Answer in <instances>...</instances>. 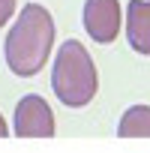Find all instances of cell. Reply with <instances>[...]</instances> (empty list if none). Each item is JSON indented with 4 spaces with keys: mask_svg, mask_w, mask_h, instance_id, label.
I'll use <instances>...</instances> for the list:
<instances>
[{
    "mask_svg": "<svg viewBox=\"0 0 150 153\" xmlns=\"http://www.w3.org/2000/svg\"><path fill=\"white\" fill-rule=\"evenodd\" d=\"M123 24V9L120 0H87L84 3V27L87 36L99 45H108L117 39Z\"/></svg>",
    "mask_w": 150,
    "mask_h": 153,
    "instance_id": "obj_4",
    "label": "cell"
},
{
    "mask_svg": "<svg viewBox=\"0 0 150 153\" xmlns=\"http://www.w3.org/2000/svg\"><path fill=\"white\" fill-rule=\"evenodd\" d=\"M99 87V75H96V63L87 54V48L81 42H63L54 54V66H51V90L54 96L69 105V108H84Z\"/></svg>",
    "mask_w": 150,
    "mask_h": 153,
    "instance_id": "obj_2",
    "label": "cell"
},
{
    "mask_svg": "<svg viewBox=\"0 0 150 153\" xmlns=\"http://www.w3.org/2000/svg\"><path fill=\"white\" fill-rule=\"evenodd\" d=\"M12 129H15L18 138H51V135H54L51 105H48L42 96H36V93L21 96L18 105H15Z\"/></svg>",
    "mask_w": 150,
    "mask_h": 153,
    "instance_id": "obj_3",
    "label": "cell"
},
{
    "mask_svg": "<svg viewBox=\"0 0 150 153\" xmlns=\"http://www.w3.org/2000/svg\"><path fill=\"white\" fill-rule=\"evenodd\" d=\"M120 138H150V105H132L117 123Z\"/></svg>",
    "mask_w": 150,
    "mask_h": 153,
    "instance_id": "obj_6",
    "label": "cell"
},
{
    "mask_svg": "<svg viewBox=\"0 0 150 153\" xmlns=\"http://www.w3.org/2000/svg\"><path fill=\"white\" fill-rule=\"evenodd\" d=\"M51 48H54V18H51V12L39 3H27L18 12V18H15V24L6 33V42H3L6 66L18 78H33L48 63Z\"/></svg>",
    "mask_w": 150,
    "mask_h": 153,
    "instance_id": "obj_1",
    "label": "cell"
},
{
    "mask_svg": "<svg viewBox=\"0 0 150 153\" xmlns=\"http://www.w3.org/2000/svg\"><path fill=\"white\" fill-rule=\"evenodd\" d=\"M9 132H12V129H9V126H6V120H3V114H0V138H6V135H9Z\"/></svg>",
    "mask_w": 150,
    "mask_h": 153,
    "instance_id": "obj_8",
    "label": "cell"
},
{
    "mask_svg": "<svg viewBox=\"0 0 150 153\" xmlns=\"http://www.w3.org/2000/svg\"><path fill=\"white\" fill-rule=\"evenodd\" d=\"M126 39L138 54L150 57V0H132L126 6Z\"/></svg>",
    "mask_w": 150,
    "mask_h": 153,
    "instance_id": "obj_5",
    "label": "cell"
},
{
    "mask_svg": "<svg viewBox=\"0 0 150 153\" xmlns=\"http://www.w3.org/2000/svg\"><path fill=\"white\" fill-rule=\"evenodd\" d=\"M12 15H15V0H0V27H6Z\"/></svg>",
    "mask_w": 150,
    "mask_h": 153,
    "instance_id": "obj_7",
    "label": "cell"
}]
</instances>
